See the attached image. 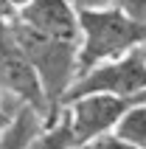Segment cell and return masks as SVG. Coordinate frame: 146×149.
<instances>
[{"instance_id": "cell-1", "label": "cell", "mask_w": 146, "mask_h": 149, "mask_svg": "<svg viewBox=\"0 0 146 149\" xmlns=\"http://www.w3.org/2000/svg\"><path fill=\"white\" fill-rule=\"evenodd\" d=\"M17 34V42L23 48L28 65L37 73V82L45 96V107H48V118L62 107L70 84L79 76V42L62 40V37H51L45 31H37L31 25H25L23 20H11Z\"/></svg>"}, {"instance_id": "cell-2", "label": "cell", "mask_w": 146, "mask_h": 149, "mask_svg": "<svg viewBox=\"0 0 146 149\" xmlns=\"http://www.w3.org/2000/svg\"><path fill=\"white\" fill-rule=\"evenodd\" d=\"M143 37L146 20H135L113 3L79 8V73L132 51Z\"/></svg>"}, {"instance_id": "cell-3", "label": "cell", "mask_w": 146, "mask_h": 149, "mask_svg": "<svg viewBox=\"0 0 146 149\" xmlns=\"http://www.w3.org/2000/svg\"><path fill=\"white\" fill-rule=\"evenodd\" d=\"M87 93H110L121 99H138L146 101V51L143 45H135L132 51L121 54L115 59H107L101 65H93L90 70L76 76L70 84L65 101ZM62 101V104H65Z\"/></svg>"}, {"instance_id": "cell-4", "label": "cell", "mask_w": 146, "mask_h": 149, "mask_svg": "<svg viewBox=\"0 0 146 149\" xmlns=\"http://www.w3.org/2000/svg\"><path fill=\"white\" fill-rule=\"evenodd\" d=\"M0 93L17 104H28V107L40 110L48 118L42 87L37 82L34 68L25 59L23 48H20V42H17L11 20H0Z\"/></svg>"}, {"instance_id": "cell-5", "label": "cell", "mask_w": 146, "mask_h": 149, "mask_svg": "<svg viewBox=\"0 0 146 149\" xmlns=\"http://www.w3.org/2000/svg\"><path fill=\"white\" fill-rule=\"evenodd\" d=\"M135 101L138 99H121V96H110V93H87V96H76V99L65 101L62 107L67 110L76 146L93 141L98 135L113 132L124 110Z\"/></svg>"}, {"instance_id": "cell-6", "label": "cell", "mask_w": 146, "mask_h": 149, "mask_svg": "<svg viewBox=\"0 0 146 149\" xmlns=\"http://www.w3.org/2000/svg\"><path fill=\"white\" fill-rule=\"evenodd\" d=\"M17 20L51 37L79 42V8L70 0H25L17 8Z\"/></svg>"}, {"instance_id": "cell-7", "label": "cell", "mask_w": 146, "mask_h": 149, "mask_svg": "<svg viewBox=\"0 0 146 149\" xmlns=\"http://www.w3.org/2000/svg\"><path fill=\"white\" fill-rule=\"evenodd\" d=\"M42 121H45V116L40 110L20 104L6 118V124L0 127V149H28V143L42 127Z\"/></svg>"}, {"instance_id": "cell-8", "label": "cell", "mask_w": 146, "mask_h": 149, "mask_svg": "<svg viewBox=\"0 0 146 149\" xmlns=\"http://www.w3.org/2000/svg\"><path fill=\"white\" fill-rule=\"evenodd\" d=\"M28 149H76L73 127H70V118H67L65 107H59L51 118L42 121V127L31 138Z\"/></svg>"}, {"instance_id": "cell-9", "label": "cell", "mask_w": 146, "mask_h": 149, "mask_svg": "<svg viewBox=\"0 0 146 149\" xmlns=\"http://www.w3.org/2000/svg\"><path fill=\"white\" fill-rule=\"evenodd\" d=\"M113 132L132 149H146V101H135L124 110Z\"/></svg>"}, {"instance_id": "cell-10", "label": "cell", "mask_w": 146, "mask_h": 149, "mask_svg": "<svg viewBox=\"0 0 146 149\" xmlns=\"http://www.w3.org/2000/svg\"><path fill=\"white\" fill-rule=\"evenodd\" d=\"M81 149H132V146L124 143L115 132H107V135H98V138H93V141L81 143Z\"/></svg>"}, {"instance_id": "cell-11", "label": "cell", "mask_w": 146, "mask_h": 149, "mask_svg": "<svg viewBox=\"0 0 146 149\" xmlns=\"http://www.w3.org/2000/svg\"><path fill=\"white\" fill-rule=\"evenodd\" d=\"M110 3L124 8V11L132 14L135 20H146V0H110Z\"/></svg>"}, {"instance_id": "cell-12", "label": "cell", "mask_w": 146, "mask_h": 149, "mask_svg": "<svg viewBox=\"0 0 146 149\" xmlns=\"http://www.w3.org/2000/svg\"><path fill=\"white\" fill-rule=\"evenodd\" d=\"M17 107H20V104H17V101H11V99H6V96H3V93H0V116H11V113H14Z\"/></svg>"}, {"instance_id": "cell-13", "label": "cell", "mask_w": 146, "mask_h": 149, "mask_svg": "<svg viewBox=\"0 0 146 149\" xmlns=\"http://www.w3.org/2000/svg\"><path fill=\"white\" fill-rule=\"evenodd\" d=\"M14 17H17V8L8 0H0V20H14Z\"/></svg>"}, {"instance_id": "cell-14", "label": "cell", "mask_w": 146, "mask_h": 149, "mask_svg": "<svg viewBox=\"0 0 146 149\" xmlns=\"http://www.w3.org/2000/svg\"><path fill=\"white\" fill-rule=\"evenodd\" d=\"M76 8H93V6H107L110 0H70Z\"/></svg>"}, {"instance_id": "cell-15", "label": "cell", "mask_w": 146, "mask_h": 149, "mask_svg": "<svg viewBox=\"0 0 146 149\" xmlns=\"http://www.w3.org/2000/svg\"><path fill=\"white\" fill-rule=\"evenodd\" d=\"M8 3H11V6H14V8H20V6H23V3H25V0H8Z\"/></svg>"}, {"instance_id": "cell-16", "label": "cell", "mask_w": 146, "mask_h": 149, "mask_svg": "<svg viewBox=\"0 0 146 149\" xmlns=\"http://www.w3.org/2000/svg\"><path fill=\"white\" fill-rule=\"evenodd\" d=\"M6 118H8V116H0V127H3V124H6Z\"/></svg>"}, {"instance_id": "cell-17", "label": "cell", "mask_w": 146, "mask_h": 149, "mask_svg": "<svg viewBox=\"0 0 146 149\" xmlns=\"http://www.w3.org/2000/svg\"><path fill=\"white\" fill-rule=\"evenodd\" d=\"M140 45H143V51H146V37H143V42H140Z\"/></svg>"}]
</instances>
